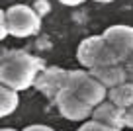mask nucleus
Masks as SVG:
<instances>
[{
    "label": "nucleus",
    "mask_w": 133,
    "mask_h": 131,
    "mask_svg": "<svg viewBox=\"0 0 133 131\" xmlns=\"http://www.w3.org/2000/svg\"><path fill=\"white\" fill-rule=\"evenodd\" d=\"M123 67H125V80H127V82H133V55L123 63Z\"/></svg>",
    "instance_id": "nucleus-13"
},
{
    "label": "nucleus",
    "mask_w": 133,
    "mask_h": 131,
    "mask_svg": "<svg viewBox=\"0 0 133 131\" xmlns=\"http://www.w3.org/2000/svg\"><path fill=\"white\" fill-rule=\"evenodd\" d=\"M24 131H53V127H49V125H28Z\"/></svg>",
    "instance_id": "nucleus-16"
},
{
    "label": "nucleus",
    "mask_w": 133,
    "mask_h": 131,
    "mask_svg": "<svg viewBox=\"0 0 133 131\" xmlns=\"http://www.w3.org/2000/svg\"><path fill=\"white\" fill-rule=\"evenodd\" d=\"M123 121H125V127H131V129H133V106L125 108V114H123Z\"/></svg>",
    "instance_id": "nucleus-15"
},
{
    "label": "nucleus",
    "mask_w": 133,
    "mask_h": 131,
    "mask_svg": "<svg viewBox=\"0 0 133 131\" xmlns=\"http://www.w3.org/2000/svg\"><path fill=\"white\" fill-rule=\"evenodd\" d=\"M75 96H76V98H80L84 104L96 108L98 104H102L106 98H108V88H106L104 84H100V82L88 73L86 76L80 80V84L76 86Z\"/></svg>",
    "instance_id": "nucleus-7"
},
{
    "label": "nucleus",
    "mask_w": 133,
    "mask_h": 131,
    "mask_svg": "<svg viewBox=\"0 0 133 131\" xmlns=\"http://www.w3.org/2000/svg\"><path fill=\"white\" fill-rule=\"evenodd\" d=\"M18 104H20L18 92L4 84H0V117H6V115L14 114Z\"/></svg>",
    "instance_id": "nucleus-11"
},
{
    "label": "nucleus",
    "mask_w": 133,
    "mask_h": 131,
    "mask_svg": "<svg viewBox=\"0 0 133 131\" xmlns=\"http://www.w3.org/2000/svg\"><path fill=\"white\" fill-rule=\"evenodd\" d=\"M41 69V59L24 51H10L6 57L0 59V84L16 92L28 90L29 86H33V80Z\"/></svg>",
    "instance_id": "nucleus-1"
},
{
    "label": "nucleus",
    "mask_w": 133,
    "mask_h": 131,
    "mask_svg": "<svg viewBox=\"0 0 133 131\" xmlns=\"http://www.w3.org/2000/svg\"><path fill=\"white\" fill-rule=\"evenodd\" d=\"M8 35V28H6V12L0 10V41Z\"/></svg>",
    "instance_id": "nucleus-14"
},
{
    "label": "nucleus",
    "mask_w": 133,
    "mask_h": 131,
    "mask_svg": "<svg viewBox=\"0 0 133 131\" xmlns=\"http://www.w3.org/2000/svg\"><path fill=\"white\" fill-rule=\"evenodd\" d=\"M6 28H8V35L29 37V35L39 33V29H41V18L29 6L14 4L6 10Z\"/></svg>",
    "instance_id": "nucleus-2"
},
{
    "label": "nucleus",
    "mask_w": 133,
    "mask_h": 131,
    "mask_svg": "<svg viewBox=\"0 0 133 131\" xmlns=\"http://www.w3.org/2000/svg\"><path fill=\"white\" fill-rule=\"evenodd\" d=\"M88 73L106 88H114V86L125 82V67L123 65H102V67H94Z\"/></svg>",
    "instance_id": "nucleus-9"
},
{
    "label": "nucleus",
    "mask_w": 133,
    "mask_h": 131,
    "mask_svg": "<svg viewBox=\"0 0 133 131\" xmlns=\"http://www.w3.org/2000/svg\"><path fill=\"white\" fill-rule=\"evenodd\" d=\"M59 2L65 6H78V4H82L84 0H59Z\"/></svg>",
    "instance_id": "nucleus-17"
},
{
    "label": "nucleus",
    "mask_w": 133,
    "mask_h": 131,
    "mask_svg": "<svg viewBox=\"0 0 133 131\" xmlns=\"http://www.w3.org/2000/svg\"><path fill=\"white\" fill-rule=\"evenodd\" d=\"M63 78H65V69H59V67H47L45 69L43 67L33 80V86L39 92H43L47 98L55 100V96L63 88Z\"/></svg>",
    "instance_id": "nucleus-5"
},
{
    "label": "nucleus",
    "mask_w": 133,
    "mask_h": 131,
    "mask_svg": "<svg viewBox=\"0 0 133 131\" xmlns=\"http://www.w3.org/2000/svg\"><path fill=\"white\" fill-rule=\"evenodd\" d=\"M94 2H100V4H108V2H114V0H94Z\"/></svg>",
    "instance_id": "nucleus-18"
},
{
    "label": "nucleus",
    "mask_w": 133,
    "mask_h": 131,
    "mask_svg": "<svg viewBox=\"0 0 133 131\" xmlns=\"http://www.w3.org/2000/svg\"><path fill=\"white\" fill-rule=\"evenodd\" d=\"M108 100L114 102L119 108H129L133 106V82H121L108 90Z\"/></svg>",
    "instance_id": "nucleus-10"
},
{
    "label": "nucleus",
    "mask_w": 133,
    "mask_h": 131,
    "mask_svg": "<svg viewBox=\"0 0 133 131\" xmlns=\"http://www.w3.org/2000/svg\"><path fill=\"white\" fill-rule=\"evenodd\" d=\"M102 37H104L106 47L112 51V55L116 57L119 65H123L133 55V25H125V24L110 25L104 29Z\"/></svg>",
    "instance_id": "nucleus-3"
},
{
    "label": "nucleus",
    "mask_w": 133,
    "mask_h": 131,
    "mask_svg": "<svg viewBox=\"0 0 133 131\" xmlns=\"http://www.w3.org/2000/svg\"><path fill=\"white\" fill-rule=\"evenodd\" d=\"M102 51H104V37L102 35H90V37H86V39H82L78 43L76 61H78L84 69L90 70L100 63Z\"/></svg>",
    "instance_id": "nucleus-6"
},
{
    "label": "nucleus",
    "mask_w": 133,
    "mask_h": 131,
    "mask_svg": "<svg viewBox=\"0 0 133 131\" xmlns=\"http://www.w3.org/2000/svg\"><path fill=\"white\" fill-rule=\"evenodd\" d=\"M76 131H121V129H116V127L104 125V123L96 121V119H90V121H84Z\"/></svg>",
    "instance_id": "nucleus-12"
},
{
    "label": "nucleus",
    "mask_w": 133,
    "mask_h": 131,
    "mask_svg": "<svg viewBox=\"0 0 133 131\" xmlns=\"http://www.w3.org/2000/svg\"><path fill=\"white\" fill-rule=\"evenodd\" d=\"M57 104L59 112L65 119H71V121H86L88 117L92 115V110L94 108L84 104L80 98H76L72 92H66V90H61L53 100Z\"/></svg>",
    "instance_id": "nucleus-4"
},
{
    "label": "nucleus",
    "mask_w": 133,
    "mask_h": 131,
    "mask_svg": "<svg viewBox=\"0 0 133 131\" xmlns=\"http://www.w3.org/2000/svg\"><path fill=\"white\" fill-rule=\"evenodd\" d=\"M0 131H16V129H12V127H4V129H0Z\"/></svg>",
    "instance_id": "nucleus-19"
},
{
    "label": "nucleus",
    "mask_w": 133,
    "mask_h": 131,
    "mask_svg": "<svg viewBox=\"0 0 133 131\" xmlns=\"http://www.w3.org/2000/svg\"><path fill=\"white\" fill-rule=\"evenodd\" d=\"M123 114H125V108H119L116 106L114 102H110L108 98L104 100L102 104L92 110V119L104 123V125H110V127H116V129H123L125 127V121H123Z\"/></svg>",
    "instance_id": "nucleus-8"
}]
</instances>
